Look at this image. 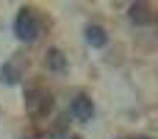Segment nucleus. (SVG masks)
Wrapping results in <instances>:
<instances>
[{"mask_svg": "<svg viewBox=\"0 0 158 139\" xmlns=\"http://www.w3.org/2000/svg\"><path fill=\"white\" fill-rule=\"evenodd\" d=\"M46 67L53 72H64L67 70V57L64 53L57 47H50L44 56Z\"/></svg>", "mask_w": 158, "mask_h": 139, "instance_id": "5", "label": "nucleus"}, {"mask_svg": "<svg viewBox=\"0 0 158 139\" xmlns=\"http://www.w3.org/2000/svg\"><path fill=\"white\" fill-rule=\"evenodd\" d=\"M19 81H21V72L11 63H4L0 67V82L8 85V86H13V85L18 84Z\"/></svg>", "mask_w": 158, "mask_h": 139, "instance_id": "7", "label": "nucleus"}, {"mask_svg": "<svg viewBox=\"0 0 158 139\" xmlns=\"http://www.w3.org/2000/svg\"><path fill=\"white\" fill-rule=\"evenodd\" d=\"M14 32H15L17 38L25 43H31L38 38L39 24L31 8L22 7L18 11L15 22H14Z\"/></svg>", "mask_w": 158, "mask_h": 139, "instance_id": "2", "label": "nucleus"}, {"mask_svg": "<svg viewBox=\"0 0 158 139\" xmlns=\"http://www.w3.org/2000/svg\"><path fill=\"white\" fill-rule=\"evenodd\" d=\"M137 139H153V138H148V137H140V138H137Z\"/></svg>", "mask_w": 158, "mask_h": 139, "instance_id": "8", "label": "nucleus"}, {"mask_svg": "<svg viewBox=\"0 0 158 139\" xmlns=\"http://www.w3.org/2000/svg\"><path fill=\"white\" fill-rule=\"evenodd\" d=\"M54 96L44 88H33L25 93V109L32 118H44L54 110Z\"/></svg>", "mask_w": 158, "mask_h": 139, "instance_id": "1", "label": "nucleus"}, {"mask_svg": "<svg viewBox=\"0 0 158 139\" xmlns=\"http://www.w3.org/2000/svg\"><path fill=\"white\" fill-rule=\"evenodd\" d=\"M85 38L86 42L93 47H103L108 42V35H107L106 29L100 25H89L85 29Z\"/></svg>", "mask_w": 158, "mask_h": 139, "instance_id": "6", "label": "nucleus"}, {"mask_svg": "<svg viewBox=\"0 0 158 139\" xmlns=\"http://www.w3.org/2000/svg\"><path fill=\"white\" fill-rule=\"evenodd\" d=\"M71 113L79 123H86L94 115V103L86 93H79L71 103Z\"/></svg>", "mask_w": 158, "mask_h": 139, "instance_id": "3", "label": "nucleus"}, {"mask_svg": "<svg viewBox=\"0 0 158 139\" xmlns=\"http://www.w3.org/2000/svg\"><path fill=\"white\" fill-rule=\"evenodd\" d=\"M129 17L132 18V21L137 25H147L153 21L154 14L151 11L148 3L144 2H136L131 6L129 8Z\"/></svg>", "mask_w": 158, "mask_h": 139, "instance_id": "4", "label": "nucleus"}, {"mask_svg": "<svg viewBox=\"0 0 158 139\" xmlns=\"http://www.w3.org/2000/svg\"><path fill=\"white\" fill-rule=\"evenodd\" d=\"M71 139H82V138H81V137H72Z\"/></svg>", "mask_w": 158, "mask_h": 139, "instance_id": "9", "label": "nucleus"}]
</instances>
